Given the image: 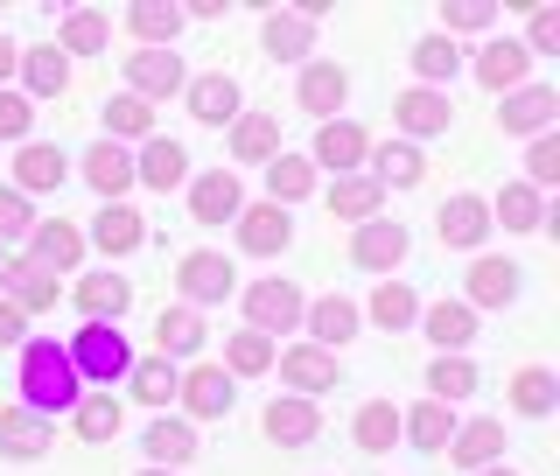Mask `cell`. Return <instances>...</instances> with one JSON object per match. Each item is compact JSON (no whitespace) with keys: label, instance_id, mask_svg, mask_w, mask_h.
Returning <instances> with one entry per match:
<instances>
[{"label":"cell","instance_id":"cell-9","mask_svg":"<svg viewBox=\"0 0 560 476\" xmlns=\"http://www.w3.org/2000/svg\"><path fill=\"white\" fill-rule=\"evenodd\" d=\"M183 399H189V414H203V420L232 414V379H224V364H203V372H189V379H183Z\"/></svg>","mask_w":560,"mask_h":476},{"label":"cell","instance_id":"cell-11","mask_svg":"<svg viewBox=\"0 0 560 476\" xmlns=\"http://www.w3.org/2000/svg\"><path fill=\"white\" fill-rule=\"evenodd\" d=\"M315 428H323V420H315L308 399H273V407H267V434H273L280 449H302V442H315Z\"/></svg>","mask_w":560,"mask_h":476},{"label":"cell","instance_id":"cell-47","mask_svg":"<svg viewBox=\"0 0 560 476\" xmlns=\"http://www.w3.org/2000/svg\"><path fill=\"white\" fill-rule=\"evenodd\" d=\"M78 434H84V442L119 434V407H113V399H84V407H78Z\"/></svg>","mask_w":560,"mask_h":476},{"label":"cell","instance_id":"cell-48","mask_svg":"<svg viewBox=\"0 0 560 476\" xmlns=\"http://www.w3.org/2000/svg\"><path fill=\"white\" fill-rule=\"evenodd\" d=\"M413 63H420V78H455V43L448 35H428V43L413 49Z\"/></svg>","mask_w":560,"mask_h":476},{"label":"cell","instance_id":"cell-17","mask_svg":"<svg viewBox=\"0 0 560 476\" xmlns=\"http://www.w3.org/2000/svg\"><path fill=\"white\" fill-rule=\"evenodd\" d=\"M288 210L280 204H267V210H245V224H238V239H245V253H280L288 245Z\"/></svg>","mask_w":560,"mask_h":476},{"label":"cell","instance_id":"cell-57","mask_svg":"<svg viewBox=\"0 0 560 476\" xmlns=\"http://www.w3.org/2000/svg\"><path fill=\"white\" fill-rule=\"evenodd\" d=\"M0 344H22V309H0Z\"/></svg>","mask_w":560,"mask_h":476},{"label":"cell","instance_id":"cell-13","mask_svg":"<svg viewBox=\"0 0 560 476\" xmlns=\"http://www.w3.org/2000/svg\"><path fill=\"white\" fill-rule=\"evenodd\" d=\"M483 232H490V210L477 197H448L442 204V239L448 245H483Z\"/></svg>","mask_w":560,"mask_h":476},{"label":"cell","instance_id":"cell-31","mask_svg":"<svg viewBox=\"0 0 560 476\" xmlns=\"http://www.w3.org/2000/svg\"><path fill=\"white\" fill-rule=\"evenodd\" d=\"M14 175H22V189H57V183H63V154L35 140V148H22V162H14Z\"/></svg>","mask_w":560,"mask_h":476},{"label":"cell","instance_id":"cell-45","mask_svg":"<svg viewBox=\"0 0 560 476\" xmlns=\"http://www.w3.org/2000/svg\"><path fill=\"white\" fill-rule=\"evenodd\" d=\"M413 309H420V302H413L407 288H378V294H372V323H378V329H407Z\"/></svg>","mask_w":560,"mask_h":476},{"label":"cell","instance_id":"cell-37","mask_svg":"<svg viewBox=\"0 0 560 476\" xmlns=\"http://www.w3.org/2000/svg\"><path fill=\"white\" fill-rule=\"evenodd\" d=\"M224 358H232V372H238V379H259V372H273V344H267V337H253V329L224 344Z\"/></svg>","mask_w":560,"mask_h":476},{"label":"cell","instance_id":"cell-1","mask_svg":"<svg viewBox=\"0 0 560 476\" xmlns=\"http://www.w3.org/2000/svg\"><path fill=\"white\" fill-rule=\"evenodd\" d=\"M22 393H28L35 414L78 407V364H70L63 344H28V358H22Z\"/></svg>","mask_w":560,"mask_h":476},{"label":"cell","instance_id":"cell-7","mask_svg":"<svg viewBox=\"0 0 560 476\" xmlns=\"http://www.w3.org/2000/svg\"><path fill=\"white\" fill-rule=\"evenodd\" d=\"M127 84H140L133 98H168L175 84H183V63H175V49H140L127 63Z\"/></svg>","mask_w":560,"mask_h":476},{"label":"cell","instance_id":"cell-4","mask_svg":"<svg viewBox=\"0 0 560 476\" xmlns=\"http://www.w3.org/2000/svg\"><path fill=\"white\" fill-rule=\"evenodd\" d=\"M175 280H183L189 302H224V294L238 288V280H232V259H224V253H189L183 267H175Z\"/></svg>","mask_w":560,"mask_h":476},{"label":"cell","instance_id":"cell-43","mask_svg":"<svg viewBox=\"0 0 560 476\" xmlns=\"http://www.w3.org/2000/svg\"><path fill=\"white\" fill-rule=\"evenodd\" d=\"M393 434H399V414L385 407V399H372V407L358 414V449H393Z\"/></svg>","mask_w":560,"mask_h":476},{"label":"cell","instance_id":"cell-26","mask_svg":"<svg viewBox=\"0 0 560 476\" xmlns=\"http://www.w3.org/2000/svg\"><path fill=\"white\" fill-rule=\"evenodd\" d=\"M273 148H280V127L267 113H253V119L232 127V154H238V162H273Z\"/></svg>","mask_w":560,"mask_h":476},{"label":"cell","instance_id":"cell-18","mask_svg":"<svg viewBox=\"0 0 560 476\" xmlns=\"http://www.w3.org/2000/svg\"><path fill=\"white\" fill-rule=\"evenodd\" d=\"M189 113L210 119V127H218V119H232L238 113V84L224 78V70H210V78H197V92H189Z\"/></svg>","mask_w":560,"mask_h":476},{"label":"cell","instance_id":"cell-53","mask_svg":"<svg viewBox=\"0 0 560 476\" xmlns=\"http://www.w3.org/2000/svg\"><path fill=\"white\" fill-rule=\"evenodd\" d=\"M14 232H28V204L0 189V239H14Z\"/></svg>","mask_w":560,"mask_h":476},{"label":"cell","instance_id":"cell-41","mask_svg":"<svg viewBox=\"0 0 560 476\" xmlns=\"http://www.w3.org/2000/svg\"><path fill=\"white\" fill-rule=\"evenodd\" d=\"M399 420H407V434H413L420 449H442L448 442V407H442V399H428V407H413V414H399Z\"/></svg>","mask_w":560,"mask_h":476},{"label":"cell","instance_id":"cell-58","mask_svg":"<svg viewBox=\"0 0 560 476\" xmlns=\"http://www.w3.org/2000/svg\"><path fill=\"white\" fill-rule=\"evenodd\" d=\"M14 63H22V57H14V43H8V35H0V84L14 78Z\"/></svg>","mask_w":560,"mask_h":476},{"label":"cell","instance_id":"cell-24","mask_svg":"<svg viewBox=\"0 0 560 476\" xmlns=\"http://www.w3.org/2000/svg\"><path fill=\"white\" fill-rule=\"evenodd\" d=\"M343 92H350V78L337 63H308V78H302V105H308V113H337Z\"/></svg>","mask_w":560,"mask_h":476},{"label":"cell","instance_id":"cell-44","mask_svg":"<svg viewBox=\"0 0 560 476\" xmlns=\"http://www.w3.org/2000/svg\"><path fill=\"white\" fill-rule=\"evenodd\" d=\"M63 49H105V14H92V8H78V14H63Z\"/></svg>","mask_w":560,"mask_h":476},{"label":"cell","instance_id":"cell-12","mask_svg":"<svg viewBox=\"0 0 560 476\" xmlns=\"http://www.w3.org/2000/svg\"><path fill=\"white\" fill-rule=\"evenodd\" d=\"M8 288L22 309H57V274L35 267V259H8Z\"/></svg>","mask_w":560,"mask_h":476},{"label":"cell","instance_id":"cell-49","mask_svg":"<svg viewBox=\"0 0 560 476\" xmlns=\"http://www.w3.org/2000/svg\"><path fill=\"white\" fill-rule=\"evenodd\" d=\"M378 175H385L393 189H407V183H420V154H413V148H385V154H378Z\"/></svg>","mask_w":560,"mask_h":476},{"label":"cell","instance_id":"cell-6","mask_svg":"<svg viewBox=\"0 0 560 476\" xmlns=\"http://www.w3.org/2000/svg\"><path fill=\"white\" fill-rule=\"evenodd\" d=\"M553 113H560V92H553V84H525V92L504 98V133H539Z\"/></svg>","mask_w":560,"mask_h":476},{"label":"cell","instance_id":"cell-38","mask_svg":"<svg viewBox=\"0 0 560 476\" xmlns=\"http://www.w3.org/2000/svg\"><path fill=\"white\" fill-rule=\"evenodd\" d=\"M329 210H337V218H372V210H378V183H358V175H343V183L329 189Z\"/></svg>","mask_w":560,"mask_h":476},{"label":"cell","instance_id":"cell-16","mask_svg":"<svg viewBox=\"0 0 560 476\" xmlns=\"http://www.w3.org/2000/svg\"><path fill=\"white\" fill-rule=\"evenodd\" d=\"M189 210H197V224H224L238 210V183L224 169L218 175H197V197H189Z\"/></svg>","mask_w":560,"mask_h":476},{"label":"cell","instance_id":"cell-20","mask_svg":"<svg viewBox=\"0 0 560 476\" xmlns=\"http://www.w3.org/2000/svg\"><path fill=\"white\" fill-rule=\"evenodd\" d=\"M78 253H84L78 224H43V232H35V267L63 274V267H78Z\"/></svg>","mask_w":560,"mask_h":476},{"label":"cell","instance_id":"cell-32","mask_svg":"<svg viewBox=\"0 0 560 476\" xmlns=\"http://www.w3.org/2000/svg\"><path fill=\"white\" fill-rule=\"evenodd\" d=\"M148 455H154V463H189V455H197V434H189L183 420H154V428H148Z\"/></svg>","mask_w":560,"mask_h":476},{"label":"cell","instance_id":"cell-2","mask_svg":"<svg viewBox=\"0 0 560 476\" xmlns=\"http://www.w3.org/2000/svg\"><path fill=\"white\" fill-rule=\"evenodd\" d=\"M70 364H78V379H105V385H113L119 372H133V350H127V337H119V329L92 323L78 344H70Z\"/></svg>","mask_w":560,"mask_h":476},{"label":"cell","instance_id":"cell-42","mask_svg":"<svg viewBox=\"0 0 560 476\" xmlns=\"http://www.w3.org/2000/svg\"><path fill=\"white\" fill-rule=\"evenodd\" d=\"M127 28L148 35V43H168V35L183 28V14H175V8H154V0H140V8H127Z\"/></svg>","mask_w":560,"mask_h":476},{"label":"cell","instance_id":"cell-21","mask_svg":"<svg viewBox=\"0 0 560 476\" xmlns=\"http://www.w3.org/2000/svg\"><path fill=\"white\" fill-rule=\"evenodd\" d=\"M308 43H315V28L302 14H267V57L294 63V57H308Z\"/></svg>","mask_w":560,"mask_h":476},{"label":"cell","instance_id":"cell-29","mask_svg":"<svg viewBox=\"0 0 560 476\" xmlns=\"http://www.w3.org/2000/svg\"><path fill=\"white\" fill-rule=\"evenodd\" d=\"M308 183H315V169L302 162V154H273L267 162V189L280 197V210H288L294 197H308Z\"/></svg>","mask_w":560,"mask_h":476},{"label":"cell","instance_id":"cell-5","mask_svg":"<svg viewBox=\"0 0 560 476\" xmlns=\"http://www.w3.org/2000/svg\"><path fill=\"white\" fill-rule=\"evenodd\" d=\"M280 379H288V385H302V393H329V385L343 379V364L329 358L323 344H294L288 358H280Z\"/></svg>","mask_w":560,"mask_h":476},{"label":"cell","instance_id":"cell-39","mask_svg":"<svg viewBox=\"0 0 560 476\" xmlns=\"http://www.w3.org/2000/svg\"><path fill=\"white\" fill-rule=\"evenodd\" d=\"M350 329H358V309H350L343 294L315 302V337H323V344H350Z\"/></svg>","mask_w":560,"mask_h":476},{"label":"cell","instance_id":"cell-23","mask_svg":"<svg viewBox=\"0 0 560 476\" xmlns=\"http://www.w3.org/2000/svg\"><path fill=\"white\" fill-rule=\"evenodd\" d=\"M490 455H504V420H477V428L455 434V463L463 469H483Z\"/></svg>","mask_w":560,"mask_h":476},{"label":"cell","instance_id":"cell-52","mask_svg":"<svg viewBox=\"0 0 560 476\" xmlns=\"http://www.w3.org/2000/svg\"><path fill=\"white\" fill-rule=\"evenodd\" d=\"M533 183H560V140H533Z\"/></svg>","mask_w":560,"mask_h":476},{"label":"cell","instance_id":"cell-46","mask_svg":"<svg viewBox=\"0 0 560 476\" xmlns=\"http://www.w3.org/2000/svg\"><path fill=\"white\" fill-rule=\"evenodd\" d=\"M428 385H434V399H469V393H477V372H469V364H455V358H442L428 372Z\"/></svg>","mask_w":560,"mask_h":476},{"label":"cell","instance_id":"cell-19","mask_svg":"<svg viewBox=\"0 0 560 476\" xmlns=\"http://www.w3.org/2000/svg\"><path fill=\"white\" fill-rule=\"evenodd\" d=\"M469 294H477L483 309H504L518 294V267L512 259H477V274H469Z\"/></svg>","mask_w":560,"mask_h":476},{"label":"cell","instance_id":"cell-10","mask_svg":"<svg viewBox=\"0 0 560 476\" xmlns=\"http://www.w3.org/2000/svg\"><path fill=\"white\" fill-rule=\"evenodd\" d=\"M315 162H323V169H358L364 162V127H350V119H329V127L323 133H315Z\"/></svg>","mask_w":560,"mask_h":476},{"label":"cell","instance_id":"cell-59","mask_svg":"<svg viewBox=\"0 0 560 476\" xmlns=\"http://www.w3.org/2000/svg\"><path fill=\"white\" fill-rule=\"evenodd\" d=\"M483 476H512V469H483Z\"/></svg>","mask_w":560,"mask_h":476},{"label":"cell","instance_id":"cell-8","mask_svg":"<svg viewBox=\"0 0 560 476\" xmlns=\"http://www.w3.org/2000/svg\"><path fill=\"white\" fill-rule=\"evenodd\" d=\"M350 259H358V267H372V274L399 267V259H407V232H399V224H364L358 245H350Z\"/></svg>","mask_w":560,"mask_h":476},{"label":"cell","instance_id":"cell-51","mask_svg":"<svg viewBox=\"0 0 560 476\" xmlns=\"http://www.w3.org/2000/svg\"><path fill=\"white\" fill-rule=\"evenodd\" d=\"M133 393L148 399V407H162V399L175 393V372H168V364H140V372H133Z\"/></svg>","mask_w":560,"mask_h":476},{"label":"cell","instance_id":"cell-25","mask_svg":"<svg viewBox=\"0 0 560 476\" xmlns=\"http://www.w3.org/2000/svg\"><path fill=\"white\" fill-rule=\"evenodd\" d=\"M399 127L407 133H448V98L442 92H407L399 98Z\"/></svg>","mask_w":560,"mask_h":476},{"label":"cell","instance_id":"cell-15","mask_svg":"<svg viewBox=\"0 0 560 476\" xmlns=\"http://www.w3.org/2000/svg\"><path fill=\"white\" fill-rule=\"evenodd\" d=\"M22 78H28V92L57 98L63 84H70V63H63V49H57V43H35L28 57H22Z\"/></svg>","mask_w":560,"mask_h":476},{"label":"cell","instance_id":"cell-22","mask_svg":"<svg viewBox=\"0 0 560 476\" xmlns=\"http://www.w3.org/2000/svg\"><path fill=\"white\" fill-rule=\"evenodd\" d=\"M84 175H92V189H98V197H119V189L133 183V162L113 148V140H98V148H92V162H84Z\"/></svg>","mask_w":560,"mask_h":476},{"label":"cell","instance_id":"cell-30","mask_svg":"<svg viewBox=\"0 0 560 476\" xmlns=\"http://www.w3.org/2000/svg\"><path fill=\"white\" fill-rule=\"evenodd\" d=\"M92 239L105 245V253H133V245H140V218H133L127 204H105L98 224H92Z\"/></svg>","mask_w":560,"mask_h":476},{"label":"cell","instance_id":"cell-36","mask_svg":"<svg viewBox=\"0 0 560 476\" xmlns=\"http://www.w3.org/2000/svg\"><path fill=\"white\" fill-rule=\"evenodd\" d=\"M154 344L183 358V350H197V344H203V323H197V315H189V309H168L162 323H154Z\"/></svg>","mask_w":560,"mask_h":476},{"label":"cell","instance_id":"cell-14","mask_svg":"<svg viewBox=\"0 0 560 476\" xmlns=\"http://www.w3.org/2000/svg\"><path fill=\"white\" fill-rule=\"evenodd\" d=\"M43 449H49V420H35V414H0V455H22V463H35Z\"/></svg>","mask_w":560,"mask_h":476},{"label":"cell","instance_id":"cell-27","mask_svg":"<svg viewBox=\"0 0 560 476\" xmlns=\"http://www.w3.org/2000/svg\"><path fill=\"white\" fill-rule=\"evenodd\" d=\"M553 399H560V393H553V372H539V364H525V372L512 379V407H518V414L547 420V414H553Z\"/></svg>","mask_w":560,"mask_h":476},{"label":"cell","instance_id":"cell-35","mask_svg":"<svg viewBox=\"0 0 560 476\" xmlns=\"http://www.w3.org/2000/svg\"><path fill=\"white\" fill-rule=\"evenodd\" d=\"M477 78L483 84H518L525 78V49L518 43H490L483 57H477Z\"/></svg>","mask_w":560,"mask_h":476},{"label":"cell","instance_id":"cell-34","mask_svg":"<svg viewBox=\"0 0 560 476\" xmlns=\"http://www.w3.org/2000/svg\"><path fill=\"white\" fill-rule=\"evenodd\" d=\"M78 309H92V315H119V309H127V280H119V274H92V280H78Z\"/></svg>","mask_w":560,"mask_h":476},{"label":"cell","instance_id":"cell-50","mask_svg":"<svg viewBox=\"0 0 560 476\" xmlns=\"http://www.w3.org/2000/svg\"><path fill=\"white\" fill-rule=\"evenodd\" d=\"M105 127L113 133H148V98H113L105 105Z\"/></svg>","mask_w":560,"mask_h":476},{"label":"cell","instance_id":"cell-54","mask_svg":"<svg viewBox=\"0 0 560 476\" xmlns=\"http://www.w3.org/2000/svg\"><path fill=\"white\" fill-rule=\"evenodd\" d=\"M533 49H560V14L553 8H533Z\"/></svg>","mask_w":560,"mask_h":476},{"label":"cell","instance_id":"cell-3","mask_svg":"<svg viewBox=\"0 0 560 476\" xmlns=\"http://www.w3.org/2000/svg\"><path fill=\"white\" fill-rule=\"evenodd\" d=\"M245 315H253V337H267V329H294V323H302V294H294L288 280H259V288L245 294Z\"/></svg>","mask_w":560,"mask_h":476},{"label":"cell","instance_id":"cell-33","mask_svg":"<svg viewBox=\"0 0 560 476\" xmlns=\"http://www.w3.org/2000/svg\"><path fill=\"white\" fill-rule=\"evenodd\" d=\"M183 148H175V140H148V154H140V175H148V183L154 189H175V183H183Z\"/></svg>","mask_w":560,"mask_h":476},{"label":"cell","instance_id":"cell-55","mask_svg":"<svg viewBox=\"0 0 560 476\" xmlns=\"http://www.w3.org/2000/svg\"><path fill=\"white\" fill-rule=\"evenodd\" d=\"M490 14H498V8H483V0H463V8H448V14H442V22H448V28H483Z\"/></svg>","mask_w":560,"mask_h":476},{"label":"cell","instance_id":"cell-40","mask_svg":"<svg viewBox=\"0 0 560 476\" xmlns=\"http://www.w3.org/2000/svg\"><path fill=\"white\" fill-rule=\"evenodd\" d=\"M428 337L442 344V350H455V344H469V337H477V315H469V309H448V302H442V309L428 315Z\"/></svg>","mask_w":560,"mask_h":476},{"label":"cell","instance_id":"cell-28","mask_svg":"<svg viewBox=\"0 0 560 476\" xmlns=\"http://www.w3.org/2000/svg\"><path fill=\"white\" fill-rule=\"evenodd\" d=\"M498 218H504V232H539V189L533 183H504V197H498Z\"/></svg>","mask_w":560,"mask_h":476},{"label":"cell","instance_id":"cell-56","mask_svg":"<svg viewBox=\"0 0 560 476\" xmlns=\"http://www.w3.org/2000/svg\"><path fill=\"white\" fill-rule=\"evenodd\" d=\"M0 133H28V98H8V92H0Z\"/></svg>","mask_w":560,"mask_h":476}]
</instances>
